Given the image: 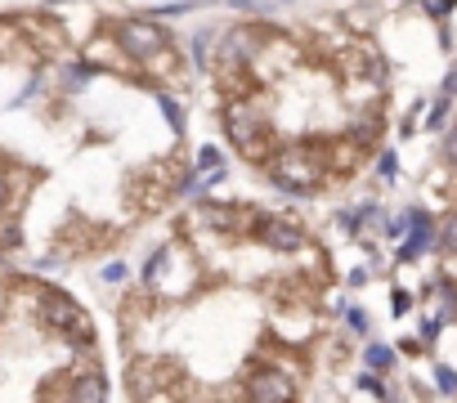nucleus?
Wrapping results in <instances>:
<instances>
[{
    "instance_id": "obj_3",
    "label": "nucleus",
    "mask_w": 457,
    "mask_h": 403,
    "mask_svg": "<svg viewBox=\"0 0 457 403\" xmlns=\"http://www.w3.org/2000/svg\"><path fill=\"white\" fill-rule=\"evenodd\" d=\"M206 85L228 148L296 197L350 184L386 134V59L341 18H242Z\"/></svg>"
},
{
    "instance_id": "obj_2",
    "label": "nucleus",
    "mask_w": 457,
    "mask_h": 403,
    "mask_svg": "<svg viewBox=\"0 0 457 403\" xmlns=\"http://www.w3.org/2000/svg\"><path fill=\"white\" fill-rule=\"evenodd\" d=\"M337 345V274L287 206L188 202L117 305L130 399H305Z\"/></svg>"
},
{
    "instance_id": "obj_4",
    "label": "nucleus",
    "mask_w": 457,
    "mask_h": 403,
    "mask_svg": "<svg viewBox=\"0 0 457 403\" xmlns=\"http://www.w3.org/2000/svg\"><path fill=\"white\" fill-rule=\"evenodd\" d=\"M108 363L94 319L50 283L0 256V399H103Z\"/></svg>"
},
{
    "instance_id": "obj_1",
    "label": "nucleus",
    "mask_w": 457,
    "mask_h": 403,
    "mask_svg": "<svg viewBox=\"0 0 457 403\" xmlns=\"http://www.w3.org/2000/svg\"><path fill=\"white\" fill-rule=\"evenodd\" d=\"M193 67L166 23L0 14V256L54 269L126 247L188 184Z\"/></svg>"
}]
</instances>
